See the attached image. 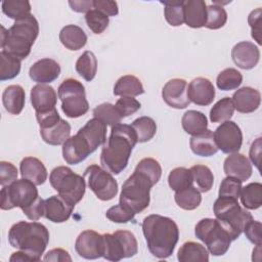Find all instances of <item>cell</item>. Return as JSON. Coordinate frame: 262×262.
<instances>
[{
  "mask_svg": "<svg viewBox=\"0 0 262 262\" xmlns=\"http://www.w3.org/2000/svg\"><path fill=\"white\" fill-rule=\"evenodd\" d=\"M105 216L107 219H110L113 222L116 223H127L134 219L135 214L126 209L124 206H122L120 203L118 205H115L111 207L106 213Z\"/></svg>",
  "mask_w": 262,
  "mask_h": 262,
  "instance_id": "681fc988",
  "label": "cell"
},
{
  "mask_svg": "<svg viewBox=\"0 0 262 262\" xmlns=\"http://www.w3.org/2000/svg\"><path fill=\"white\" fill-rule=\"evenodd\" d=\"M49 181L53 189L74 207L85 194V178L73 172V170L67 166L54 168L50 173Z\"/></svg>",
  "mask_w": 262,
  "mask_h": 262,
  "instance_id": "52a82bcc",
  "label": "cell"
},
{
  "mask_svg": "<svg viewBox=\"0 0 262 262\" xmlns=\"http://www.w3.org/2000/svg\"><path fill=\"white\" fill-rule=\"evenodd\" d=\"M8 242L11 247L39 261L49 243V231L42 223L19 221L10 227Z\"/></svg>",
  "mask_w": 262,
  "mask_h": 262,
  "instance_id": "5b68a950",
  "label": "cell"
},
{
  "mask_svg": "<svg viewBox=\"0 0 262 262\" xmlns=\"http://www.w3.org/2000/svg\"><path fill=\"white\" fill-rule=\"evenodd\" d=\"M89 188L100 201H111L118 193V183L113 175L98 165H90L84 171Z\"/></svg>",
  "mask_w": 262,
  "mask_h": 262,
  "instance_id": "7c38bea8",
  "label": "cell"
},
{
  "mask_svg": "<svg viewBox=\"0 0 262 262\" xmlns=\"http://www.w3.org/2000/svg\"><path fill=\"white\" fill-rule=\"evenodd\" d=\"M177 259L180 262H208L209 252L202 244L195 242H186L178 250Z\"/></svg>",
  "mask_w": 262,
  "mask_h": 262,
  "instance_id": "1f68e13d",
  "label": "cell"
},
{
  "mask_svg": "<svg viewBox=\"0 0 262 262\" xmlns=\"http://www.w3.org/2000/svg\"><path fill=\"white\" fill-rule=\"evenodd\" d=\"M181 125L187 134L194 136L208 129V119L202 112L190 110L185 112L182 116Z\"/></svg>",
  "mask_w": 262,
  "mask_h": 262,
  "instance_id": "f546056e",
  "label": "cell"
},
{
  "mask_svg": "<svg viewBox=\"0 0 262 262\" xmlns=\"http://www.w3.org/2000/svg\"><path fill=\"white\" fill-rule=\"evenodd\" d=\"M17 169L12 163L5 161L0 162V184L2 186L11 184L17 179Z\"/></svg>",
  "mask_w": 262,
  "mask_h": 262,
  "instance_id": "816d5d0a",
  "label": "cell"
},
{
  "mask_svg": "<svg viewBox=\"0 0 262 262\" xmlns=\"http://www.w3.org/2000/svg\"><path fill=\"white\" fill-rule=\"evenodd\" d=\"M174 199L178 207L188 211L196 209L202 202L201 191L192 185L175 191Z\"/></svg>",
  "mask_w": 262,
  "mask_h": 262,
  "instance_id": "836d02e7",
  "label": "cell"
},
{
  "mask_svg": "<svg viewBox=\"0 0 262 262\" xmlns=\"http://www.w3.org/2000/svg\"><path fill=\"white\" fill-rule=\"evenodd\" d=\"M93 8L106 14L107 16H115L119 13L118 3L111 0H93Z\"/></svg>",
  "mask_w": 262,
  "mask_h": 262,
  "instance_id": "db71d44e",
  "label": "cell"
},
{
  "mask_svg": "<svg viewBox=\"0 0 262 262\" xmlns=\"http://www.w3.org/2000/svg\"><path fill=\"white\" fill-rule=\"evenodd\" d=\"M61 44L69 50H79L87 43V35L82 28L76 25L63 27L59 33Z\"/></svg>",
  "mask_w": 262,
  "mask_h": 262,
  "instance_id": "83f0119b",
  "label": "cell"
},
{
  "mask_svg": "<svg viewBox=\"0 0 262 262\" xmlns=\"http://www.w3.org/2000/svg\"><path fill=\"white\" fill-rule=\"evenodd\" d=\"M243 82V75L233 68H227L219 73L216 79L217 87L220 90L229 91L236 89Z\"/></svg>",
  "mask_w": 262,
  "mask_h": 262,
  "instance_id": "60d3db41",
  "label": "cell"
},
{
  "mask_svg": "<svg viewBox=\"0 0 262 262\" xmlns=\"http://www.w3.org/2000/svg\"><path fill=\"white\" fill-rule=\"evenodd\" d=\"M187 96L190 102L206 106L213 102L215 98V88L209 79L198 77L187 85Z\"/></svg>",
  "mask_w": 262,
  "mask_h": 262,
  "instance_id": "ac0fdd59",
  "label": "cell"
},
{
  "mask_svg": "<svg viewBox=\"0 0 262 262\" xmlns=\"http://www.w3.org/2000/svg\"><path fill=\"white\" fill-rule=\"evenodd\" d=\"M227 21V12L222 6L212 4L207 6V21L205 27L211 30L222 28Z\"/></svg>",
  "mask_w": 262,
  "mask_h": 262,
  "instance_id": "f6af8a7d",
  "label": "cell"
},
{
  "mask_svg": "<svg viewBox=\"0 0 262 262\" xmlns=\"http://www.w3.org/2000/svg\"><path fill=\"white\" fill-rule=\"evenodd\" d=\"M184 23L193 29L205 27L207 21V4L203 0H186L183 2Z\"/></svg>",
  "mask_w": 262,
  "mask_h": 262,
  "instance_id": "cb8c5ba5",
  "label": "cell"
},
{
  "mask_svg": "<svg viewBox=\"0 0 262 262\" xmlns=\"http://www.w3.org/2000/svg\"><path fill=\"white\" fill-rule=\"evenodd\" d=\"M223 170L226 176L236 178L238 180L246 181L252 175V165L249 159L243 154L234 152L229 155L223 164Z\"/></svg>",
  "mask_w": 262,
  "mask_h": 262,
  "instance_id": "44dd1931",
  "label": "cell"
},
{
  "mask_svg": "<svg viewBox=\"0 0 262 262\" xmlns=\"http://www.w3.org/2000/svg\"><path fill=\"white\" fill-rule=\"evenodd\" d=\"M162 176L160 163L152 158L142 159L122 185L120 204L134 214L142 212L149 205L150 188Z\"/></svg>",
  "mask_w": 262,
  "mask_h": 262,
  "instance_id": "6da1fadb",
  "label": "cell"
},
{
  "mask_svg": "<svg viewBox=\"0 0 262 262\" xmlns=\"http://www.w3.org/2000/svg\"><path fill=\"white\" fill-rule=\"evenodd\" d=\"M213 211L231 241L239 237L246 224L253 219L251 213L243 209L236 199L229 196H219L213 205Z\"/></svg>",
  "mask_w": 262,
  "mask_h": 262,
  "instance_id": "8992f818",
  "label": "cell"
},
{
  "mask_svg": "<svg viewBox=\"0 0 262 262\" xmlns=\"http://www.w3.org/2000/svg\"><path fill=\"white\" fill-rule=\"evenodd\" d=\"M137 143L135 131L130 125L112 127L111 135L100 154V164L111 174H120L128 165L132 149Z\"/></svg>",
  "mask_w": 262,
  "mask_h": 262,
  "instance_id": "7a4b0ae2",
  "label": "cell"
},
{
  "mask_svg": "<svg viewBox=\"0 0 262 262\" xmlns=\"http://www.w3.org/2000/svg\"><path fill=\"white\" fill-rule=\"evenodd\" d=\"M63 114L72 119L84 116L89 110L84 85L76 79H66L57 90Z\"/></svg>",
  "mask_w": 262,
  "mask_h": 262,
  "instance_id": "9c48e42d",
  "label": "cell"
},
{
  "mask_svg": "<svg viewBox=\"0 0 262 262\" xmlns=\"http://www.w3.org/2000/svg\"><path fill=\"white\" fill-rule=\"evenodd\" d=\"M142 232L148 251L159 259L170 257L179 239V229L169 217L151 214L142 221Z\"/></svg>",
  "mask_w": 262,
  "mask_h": 262,
  "instance_id": "3957f363",
  "label": "cell"
},
{
  "mask_svg": "<svg viewBox=\"0 0 262 262\" xmlns=\"http://www.w3.org/2000/svg\"><path fill=\"white\" fill-rule=\"evenodd\" d=\"M1 7L3 13L14 20L31 14V4L28 0H4Z\"/></svg>",
  "mask_w": 262,
  "mask_h": 262,
  "instance_id": "f35d334b",
  "label": "cell"
},
{
  "mask_svg": "<svg viewBox=\"0 0 262 262\" xmlns=\"http://www.w3.org/2000/svg\"><path fill=\"white\" fill-rule=\"evenodd\" d=\"M115 106L123 119V118L129 117L130 115H133L134 113H136L141 107V104L134 97L121 96V98H119L117 100Z\"/></svg>",
  "mask_w": 262,
  "mask_h": 262,
  "instance_id": "c3c4849f",
  "label": "cell"
},
{
  "mask_svg": "<svg viewBox=\"0 0 262 262\" xmlns=\"http://www.w3.org/2000/svg\"><path fill=\"white\" fill-rule=\"evenodd\" d=\"M162 97L173 108H185L190 103L187 96V82L180 78L169 80L162 89Z\"/></svg>",
  "mask_w": 262,
  "mask_h": 262,
  "instance_id": "2e32d148",
  "label": "cell"
},
{
  "mask_svg": "<svg viewBox=\"0 0 262 262\" xmlns=\"http://www.w3.org/2000/svg\"><path fill=\"white\" fill-rule=\"evenodd\" d=\"M189 145L192 152L200 157H211L218 151L213 132L209 129L199 135L192 136Z\"/></svg>",
  "mask_w": 262,
  "mask_h": 262,
  "instance_id": "f1b7e54d",
  "label": "cell"
},
{
  "mask_svg": "<svg viewBox=\"0 0 262 262\" xmlns=\"http://www.w3.org/2000/svg\"><path fill=\"white\" fill-rule=\"evenodd\" d=\"M59 63L51 58H42L37 60L29 70L30 78L39 84L53 82L60 74Z\"/></svg>",
  "mask_w": 262,
  "mask_h": 262,
  "instance_id": "ffe728a7",
  "label": "cell"
},
{
  "mask_svg": "<svg viewBox=\"0 0 262 262\" xmlns=\"http://www.w3.org/2000/svg\"><path fill=\"white\" fill-rule=\"evenodd\" d=\"M5 110L11 115H19L26 103V93L20 85H10L2 94Z\"/></svg>",
  "mask_w": 262,
  "mask_h": 262,
  "instance_id": "484cf974",
  "label": "cell"
},
{
  "mask_svg": "<svg viewBox=\"0 0 262 262\" xmlns=\"http://www.w3.org/2000/svg\"><path fill=\"white\" fill-rule=\"evenodd\" d=\"M9 261L10 262H24V261L35 262V260L24 251H18V252L12 253V255L9 258Z\"/></svg>",
  "mask_w": 262,
  "mask_h": 262,
  "instance_id": "680465c9",
  "label": "cell"
},
{
  "mask_svg": "<svg viewBox=\"0 0 262 262\" xmlns=\"http://www.w3.org/2000/svg\"><path fill=\"white\" fill-rule=\"evenodd\" d=\"M30 98L36 115H40L55 108L57 94L53 87L46 84H37L32 87Z\"/></svg>",
  "mask_w": 262,
  "mask_h": 262,
  "instance_id": "e0dca14e",
  "label": "cell"
},
{
  "mask_svg": "<svg viewBox=\"0 0 262 262\" xmlns=\"http://www.w3.org/2000/svg\"><path fill=\"white\" fill-rule=\"evenodd\" d=\"M234 113V105L230 97L219 99L210 111V120L213 123H223L229 121Z\"/></svg>",
  "mask_w": 262,
  "mask_h": 262,
  "instance_id": "74e56055",
  "label": "cell"
},
{
  "mask_svg": "<svg viewBox=\"0 0 262 262\" xmlns=\"http://www.w3.org/2000/svg\"><path fill=\"white\" fill-rule=\"evenodd\" d=\"M20 175L36 185H41L47 180V170L44 164L37 158L26 157L19 164Z\"/></svg>",
  "mask_w": 262,
  "mask_h": 262,
  "instance_id": "d4e9b609",
  "label": "cell"
},
{
  "mask_svg": "<svg viewBox=\"0 0 262 262\" xmlns=\"http://www.w3.org/2000/svg\"><path fill=\"white\" fill-rule=\"evenodd\" d=\"M195 236L202 241L214 256L224 255L231 244V238L217 219L204 218L194 227Z\"/></svg>",
  "mask_w": 262,
  "mask_h": 262,
  "instance_id": "30bf717a",
  "label": "cell"
},
{
  "mask_svg": "<svg viewBox=\"0 0 262 262\" xmlns=\"http://www.w3.org/2000/svg\"><path fill=\"white\" fill-rule=\"evenodd\" d=\"M93 117L102 121L106 126H116L121 123L122 117L118 113L116 106L110 102H104L97 105L93 112Z\"/></svg>",
  "mask_w": 262,
  "mask_h": 262,
  "instance_id": "7bdbcfd3",
  "label": "cell"
},
{
  "mask_svg": "<svg viewBox=\"0 0 262 262\" xmlns=\"http://www.w3.org/2000/svg\"><path fill=\"white\" fill-rule=\"evenodd\" d=\"M131 127L135 131L137 142L149 141L157 132V124L150 117H139L133 121Z\"/></svg>",
  "mask_w": 262,
  "mask_h": 262,
  "instance_id": "8d00e7d4",
  "label": "cell"
},
{
  "mask_svg": "<svg viewBox=\"0 0 262 262\" xmlns=\"http://www.w3.org/2000/svg\"><path fill=\"white\" fill-rule=\"evenodd\" d=\"M75 250L80 257L85 259L93 260L102 257L104 252L103 234L90 229L82 231L76 239Z\"/></svg>",
  "mask_w": 262,
  "mask_h": 262,
  "instance_id": "5bb4252c",
  "label": "cell"
},
{
  "mask_svg": "<svg viewBox=\"0 0 262 262\" xmlns=\"http://www.w3.org/2000/svg\"><path fill=\"white\" fill-rule=\"evenodd\" d=\"M231 57L238 68L243 70H251L259 62L260 51L254 43L242 41L233 46L231 50Z\"/></svg>",
  "mask_w": 262,
  "mask_h": 262,
  "instance_id": "d6986e66",
  "label": "cell"
},
{
  "mask_svg": "<svg viewBox=\"0 0 262 262\" xmlns=\"http://www.w3.org/2000/svg\"><path fill=\"white\" fill-rule=\"evenodd\" d=\"M261 228H262V225L259 221H256L254 219H252L251 221H249L245 228H244V231L247 238L254 245L256 246H260L261 243H262V239H261Z\"/></svg>",
  "mask_w": 262,
  "mask_h": 262,
  "instance_id": "f5cc1de1",
  "label": "cell"
},
{
  "mask_svg": "<svg viewBox=\"0 0 262 262\" xmlns=\"http://www.w3.org/2000/svg\"><path fill=\"white\" fill-rule=\"evenodd\" d=\"M144 93L141 81L133 75H125L118 79L114 86V94L118 96L134 97Z\"/></svg>",
  "mask_w": 262,
  "mask_h": 262,
  "instance_id": "4dcf8cb0",
  "label": "cell"
},
{
  "mask_svg": "<svg viewBox=\"0 0 262 262\" xmlns=\"http://www.w3.org/2000/svg\"><path fill=\"white\" fill-rule=\"evenodd\" d=\"M74 208L59 194L51 195L45 200L44 217L51 222L62 223L69 220Z\"/></svg>",
  "mask_w": 262,
  "mask_h": 262,
  "instance_id": "7402d4cb",
  "label": "cell"
},
{
  "mask_svg": "<svg viewBox=\"0 0 262 262\" xmlns=\"http://www.w3.org/2000/svg\"><path fill=\"white\" fill-rule=\"evenodd\" d=\"M242 181L230 177V176H226L219 187V196H229V198H233V199H238L239 198V193L242 190Z\"/></svg>",
  "mask_w": 262,
  "mask_h": 262,
  "instance_id": "7dc6e473",
  "label": "cell"
},
{
  "mask_svg": "<svg viewBox=\"0 0 262 262\" xmlns=\"http://www.w3.org/2000/svg\"><path fill=\"white\" fill-rule=\"evenodd\" d=\"M183 2L184 1H161L165 6V18L172 27H179L184 23Z\"/></svg>",
  "mask_w": 262,
  "mask_h": 262,
  "instance_id": "ee69618b",
  "label": "cell"
},
{
  "mask_svg": "<svg viewBox=\"0 0 262 262\" xmlns=\"http://www.w3.org/2000/svg\"><path fill=\"white\" fill-rule=\"evenodd\" d=\"M20 59L1 50L0 52V80L6 81L15 78L20 72Z\"/></svg>",
  "mask_w": 262,
  "mask_h": 262,
  "instance_id": "d590c367",
  "label": "cell"
},
{
  "mask_svg": "<svg viewBox=\"0 0 262 262\" xmlns=\"http://www.w3.org/2000/svg\"><path fill=\"white\" fill-rule=\"evenodd\" d=\"M38 34V20L33 14H29L15 20L8 30L1 26V48L23 60L31 53Z\"/></svg>",
  "mask_w": 262,
  "mask_h": 262,
  "instance_id": "277c9868",
  "label": "cell"
},
{
  "mask_svg": "<svg viewBox=\"0 0 262 262\" xmlns=\"http://www.w3.org/2000/svg\"><path fill=\"white\" fill-rule=\"evenodd\" d=\"M218 149L224 154L237 152L243 144V133L239 126L233 121H225L213 133Z\"/></svg>",
  "mask_w": 262,
  "mask_h": 262,
  "instance_id": "4fadbf2b",
  "label": "cell"
},
{
  "mask_svg": "<svg viewBox=\"0 0 262 262\" xmlns=\"http://www.w3.org/2000/svg\"><path fill=\"white\" fill-rule=\"evenodd\" d=\"M241 202L246 209L256 210L262 205V184L252 182L242 187L239 193Z\"/></svg>",
  "mask_w": 262,
  "mask_h": 262,
  "instance_id": "d6a6232c",
  "label": "cell"
},
{
  "mask_svg": "<svg viewBox=\"0 0 262 262\" xmlns=\"http://www.w3.org/2000/svg\"><path fill=\"white\" fill-rule=\"evenodd\" d=\"M72 10L76 12H88L93 8V0L90 1H69Z\"/></svg>",
  "mask_w": 262,
  "mask_h": 262,
  "instance_id": "6f0895ef",
  "label": "cell"
},
{
  "mask_svg": "<svg viewBox=\"0 0 262 262\" xmlns=\"http://www.w3.org/2000/svg\"><path fill=\"white\" fill-rule=\"evenodd\" d=\"M192 180L201 192L209 191L214 183V175L211 169L205 165H194L190 169Z\"/></svg>",
  "mask_w": 262,
  "mask_h": 262,
  "instance_id": "ab89813d",
  "label": "cell"
},
{
  "mask_svg": "<svg viewBox=\"0 0 262 262\" xmlns=\"http://www.w3.org/2000/svg\"><path fill=\"white\" fill-rule=\"evenodd\" d=\"M43 260L44 261H54V262H57V261L64 262V261H72V258H71L70 254L68 253V251H66L63 249H60V248H57V249L50 250L44 256Z\"/></svg>",
  "mask_w": 262,
  "mask_h": 262,
  "instance_id": "11a10c76",
  "label": "cell"
},
{
  "mask_svg": "<svg viewBox=\"0 0 262 262\" xmlns=\"http://www.w3.org/2000/svg\"><path fill=\"white\" fill-rule=\"evenodd\" d=\"M71 125L63 119H60L55 124L47 127L40 128V135L42 139L50 145H60L70 137Z\"/></svg>",
  "mask_w": 262,
  "mask_h": 262,
  "instance_id": "4316f807",
  "label": "cell"
},
{
  "mask_svg": "<svg viewBox=\"0 0 262 262\" xmlns=\"http://www.w3.org/2000/svg\"><path fill=\"white\" fill-rule=\"evenodd\" d=\"M192 175L189 169L184 167H177L170 171L168 176L169 186L177 191L192 185Z\"/></svg>",
  "mask_w": 262,
  "mask_h": 262,
  "instance_id": "b9f144b4",
  "label": "cell"
},
{
  "mask_svg": "<svg viewBox=\"0 0 262 262\" xmlns=\"http://www.w3.org/2000/svg\"><path fill=\"white\" fill-rule=\"evenodd\" d=\"M93 151L95 150L91 143L81 131L69 137L62 144L63 160L70 165L80 164Z\"/></svg>",
  "mask_w": 262,
  "mask_h": 262,
  "instance_id": "9a60e30c",
  "label": "cell"
},
{
  "mask_svg": "<svg viewBox=\"0 0 262 262\" xmlns=\"http://www.w3.org/2000/svg\"><path fill=\"white\" fill-rule=\"evenodd\" d=\"M0 196L2 210H11L18 207L23 212L34 205L40 198L36 184L25 178L16 179L11 184L2 186Z\"/></svg>",
  "mask_w": 262,
  "mask_h": 262,
  "instance_id": "ba28073f",
  "label": "cell"
},
{
  "mask_svg": "<svg viewBox=\"0 0 262 262\" xmlns=\"http://www.w3.org/2000/svg\"><path fill=\"white\" fill-rule=\"evenodd\" d=\"M261 15H262V9L259 7V8L252 10L248 16V23L251 27L252 38L259 45L262 44V41H261Z\"/></svg>",
  "mask_w": 262,
  "mask_h": 262,
  "instance_id": "f907efd6",
  "label": "cell"
},
{
  "mask_svg": "<svg viewBox=\"0 0 262 262\" xmlns=\"http://www.w3.org/2000/svg\"><path fill=\"white\" fill-rule=\"evenodd\" d=\"M77 73L86 81L94 79L97 72V59L92 51H85L76 61Z\"/></svg>",
  "mask_w": 262,
  "mask_h": 262,
  "instance_id": "e575fe53",
  "label": "cell"
},
{
  "mask_svg": "<svg viewBox=\"0 0 262 262\" xmlns=\"http://www.w3.org/2000/svg\"><path fill=\"white\" fill-rule=\"evenodd\" d=\"M261 137H258L255 141H253L251 148H250V159L252 163L257 167L258 170H260V162H261V148H262V142Z\"/></svg>",
  "mask_w": 262,
  "mask_h": 262,
  "instance_id": "9f6ffc18",
  "label": "cell"
},
{
  "mask_svg": "<svg viewBox=\"0 0 262 262\" xmlns=\"http://www.w3.org/2000/svg\"><path fill=\"white\" fill-rule=\"evenodd\" d=\"M85 20L88 26V28L94 33V34H101L108 26L110 19L108 16L94 8L89 10L85 14Z\"/></svg>",
  "mask_w": 262,
  "mask_h": 262,
  "instance_id": "bcb514c9",
  "label": "cell"
},
{
  "mask_svg": "<svg viewBox=\"0 0 262 262\" xmlns=\"http://www.w3.org/2000/svg\"><path fill=\"white\" fill-rule=\"evenodd\" d=\"M231 99L234 110L243 114H249L255 112L260 106L261 94L257 89L245 86L237 89Z\"/></svg>",
  "mask_w": 262,
  "mask_h": 262,
  "instance_id": "603a6c76",
  "label": "cell"
},
{
  "mask_svg": "<svg viewBox=\"0 0 262 262\" xmlns=\"http://www.w3.org/2000/svg\"><path fill=\"white\" fill-rule=\"evenodd\" d=\"M103 258L108 261H120L137 254L138 244L135 235L128 230H117L114 233H104Z\"/></svg>",
  "mask_w": 262,
  "mask_h": 262,
  "instance_id": "8fae6325",
  "label": "cell"
}]
</instances>
